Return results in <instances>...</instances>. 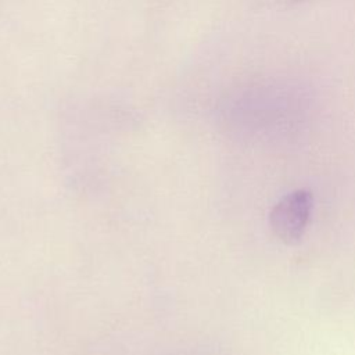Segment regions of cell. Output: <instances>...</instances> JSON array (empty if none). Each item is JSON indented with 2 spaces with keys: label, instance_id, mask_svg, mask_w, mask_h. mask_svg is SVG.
Wrapping results in <instances>:
<instances>
[{
  "label": "cell",
  "instance_id": "obj_1",
  "mask_svg": "<svg viewBox=\"0 0 355 355\" xmlns=\"http://www.w3.org/2000/svg\"><path fill=\"white\" fill-rule=\"evenodd\" d=\"M313 205L311 191L294 190L282 197L269 214V225L273 234L286 244L298 243L308 226Z\"/></svg>",
  "mask_w": 355,
  "mask_h": 355
}]
</instances>
